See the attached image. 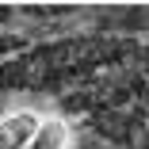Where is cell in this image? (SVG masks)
<instances>
[{"label":"cell","mask_w":149,"mask_h":149,"mask_svg":"<svg viewBox=\"0 0 149 149\" xmlns=\"http://www.w3.org/2000/svg\"><path fill=\"white\" fill-rule=\"evenodd\" d=\"M42 123V115L35 111H8L0 118V149H27Z\"/></svg>","instance_id":"obj_1"},{"label":"cell","mask_w":149,"mask_h":149,"mask_svg":"<svg viewBox=\"0 0 149 149\" xmlns=\"http://www.w3.org/2000/svg\"><path fill=\"white\" fill-rule=\"evenodd\" d=\"M27 149H69V126H65V118H57V115L42 118Z\"/></svg>","instance_id":"obj_2"}]
</instances>
